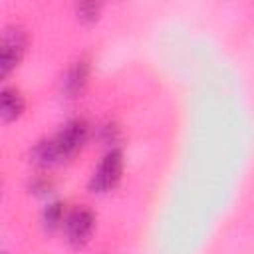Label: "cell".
I'll use <instances>...</instances> for the list:
<instances>
[{
    "instance_id": "7a4b0ae2",
    "label": "cell",
    "mask_w": 254,
    "mask_h": 254,
    "mask_svg": "<svg viewBox=\"0 0 254 254\" xmlns=\"http://www.w3.org/2000/svg\"><path fill=\"white\" fill-rule=\"evenodd\" d=\"M28 32L20 24H10L2 32L0 42V73L8 77L22 62L26 48H28Z\"/></svg>"
},
{
    "instance_id": "30bf717a",
    "label": "cell",
    "mask_w": 254,
    "mask_h": 254,
    "mask_svg": "<svg viewBox=\"0 0 254 254\" xmlns=\"http://www.w3.org/2000/svg\"><path fill=\"white\" fill-rule=\"evenodd\" d=\"M4 254H6V252H4Z\"/></svg>"
},
{
    "instance_id": "8992f818",
    "label": "cell",
    "mask_w": 254,
    "mask_h": 254,
    "mask_svg": "<svg viewBox=\"0 0 254 254\" xmlns=\"http://www.w3.org/2000/svg\"><path fill=\"white\" fill-rule=\"evenodd\" d=\"M26 109V99L22 95L20 89L16 87H2V93H0V117L4 123H12L16 119L22 117Z\"/></svg>"
},
{
    "instance_id": "5b68a950",
    "label": "cell",
    "mask_w": 254,
    "mask_h": 254,
    "mask_svg": "<svg viewBox=\"0 0 254 254\" xmlns=\"http://www.w3.org/2000/svg\"><path fill=\"white\" fill-rule=\"evenodd\" d=\"M89 73H91V64H89V60H87V58L75 60V62L67 67V71H65V75H64V81H62V89H64L65 97H69V99L79 97V95L85 91L87 83H89Z\"/></svg>"
},
{
    "instance_id": "ba28073f",
    "label": "cell",
    "mask_w": 254,
    "mask_h": 254,
    "mask_svg": "<svg viewBox=\"0 0 254 254\" xmlns=\"http://www.w3.org/2000/svg\"><path fill=\"white\" fill-rule=\"evenodd\" d=\"M65 214H64V204L60 200H52L46 204L44 212H42V224L46 230H58L60 226H64Z\"/></svg>"
},
{
    "instance_id": "277c9868",
    "label": "cell",
    "mask_w": 254,
    "mask_h": 254,
    "mask_svg": "<svg viewBox=\"0 0 254 254\" xmlns=\"http://www.w3.org/2000/svg\"><path fill=\"white\" fill-rule=\"evenodd\" d=\"M64 234L69 246L73 248H83L93 234L95 228V214L87 206H75L65 214L64 220Z\"/></svg>"
},
{
    "instance_id": "3957f363",
    "label": "cell",
    "mask_w": 254,
    "mask_h": 254,
    "mask_svg": "<svg viewBox=\"0 0 254 254\" xmlns=\"http://www.w3.org/2000/svg\"><path fill=\"white\" fill-rule=\"evenodd\" d=\"M87 137H89V123L85 119L75 117V119L65 121L60 127V131L52 137L60 161L64 163V161L75 157L81 151V147L85 145Z\"/></svg>"
},
{
    "instance_id": "52a82bcc",
    "label": "cell",
    "mask_w": 254,
    "mask_h": 254,
    "mask_svg": "<svg viewBox=\"0 0 254 254\" xmlns=\"http://www.w3.org/2000/svg\"><path fill=\"white\" fill-rule=\"evenodd\" d=\"M30 161L36 165V167H42V169H48V167H54V165H60V157H58V151L54 147V141L52 137L50 139H42L38 141L32 151H30Z\"/></svg>"
},
{
    "instance_id": "9c48e42d",
    "label": "cell",
    "mask_w": 254,
    "mask_h": 254,
    "mask_svg": "<svg viewBox=\"0 0 254 254\" xmlns=\"http://www.w3.org/2000/svg\"><path fill=\"white\" fill-rule=\"evenodd\" d=\"M75 14H77V20L81 24H95L99 20V14H101V4H97V2H79L75 6Z\"/></svg>"
},
{
    "instance_id": "6da1fadb",
    "label": "cell",
    "mask_w": 254,
    "mask_h": 254,
    "mask_svg": "<svg viewBox=\"0 0 254 254\" xmlns=\"http://www.w3.org/2000/svg\"><path fill=\"white\" fill-rule=\"evenodd\" d=\"M123 165H125V161H123L121 149L111 147L101 157L99 165L93 169V173L89 177V183H87L89 190L95 192V194H105V192L113 190L119 185L121 177H123Z\"/></svg>"
}]
</instances>
